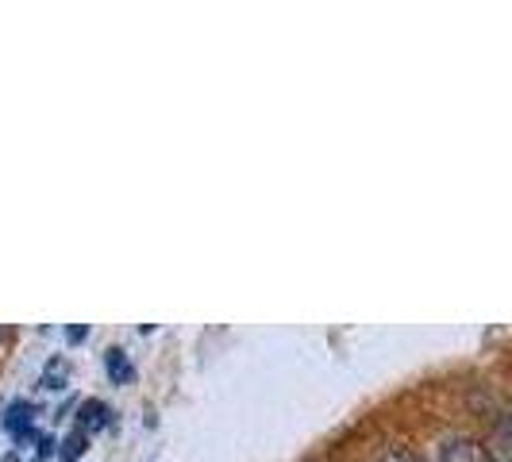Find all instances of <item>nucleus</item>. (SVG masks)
Listing matches in <instances>:
<instances>
[{"instance_id":"f257e3e1","label":"nucleus","mask_w":512,"mask_h":462,"mask_svg":"<svg viewBox=\"0 0 512 462\" xmlns=\"http://www.w3.org/2000/svg\"><path fill=\"white\" fill-rule=\"evenodd\" d=\"M439 462H493V455H489L482 443L459 436V439H447L439 447Z\"/></svg>"},{"instance_id":"f03ea898","label":"nucleus","mask_w":512,"mask_h":462,"mask_svg":"<svg viewBox=\"0 0 512 462\" xmlns=\"http://www.w3.org/2000/svg\"><path fill=\"white\" fill-rule=\"evenodd\" d=\"M104 362H108V378H112L116 385H124V382H131V378H135V370H131L128 355H124L120 347H108Z\"/></svg>"},{"instance_id":"7ed1b4c3","label":"nucleus","mask_w":512,"mask_h":462,"mask_svg":"<svg viewBox=\"0 0 512 462\" xmlns=\"http://www.w3.org/2000/svg\"><path fill=\"white\" fill-rule=\"evenodd\" d=\"M31 405H27V401H16V405H12V409H8V420H4V428H8V432H12V436L16 439H27V424H31Z\"/></svg>"},{"instance_id":"20e7f679","label":"nucleus","mask_w":512,"mask_h":462,"mask_svg":"<svg viewBox=\"0 0 512 462\" xmlns=\"http://www.w3.org/2000/svg\"><path fill=\"white\" fill-rule=\"evenodd\" d=\"M101 424H108V405L85 401V405H81V428H85V432H97Z\"/></svg>"},{"instance_id":"39448f33","label":"nucleus","mask_w":512,"mask_h":462,"mask_svg":"<svg viewBox=\"0 0 512 462\" xmlns=\"http://www.w3.org/2000/svg\"><path fill=\"white\" fill-rule=\"evenodd\" d=\"M66 378H70V362L51 359L43 370V389H66Z\"/></svg>"},{"instance_id":"423d86ee","label":"nucleus","mask_w":512,"mask_h":462,"mask_svg":"<svg viewBox=\"0 0 512 462\" xmlns=\"http://www.w3.org/2000/svg\"><path fill=\"white\" fill-rule=\"evenodd\" d=\"M85 443H89V432H85V428L70 432V436H66V443H62V455H58V459H62V462H74L77 455L85 451Z\"/></svg>"},{"instance_id":"0eeeda50","label":"nucleus","mask_w":512,"mask_h":462,"mask_svg":"<svg viewBox=\"0 0 512 462\" xmlns=\"http://www.w3.org/2000/svg\"><path fill=\"white\" fill-rule=\"evenodd\" d=\"M374 462H420L412 451H405V447H389V451H382Z\"/></svg>"},{"instance_id":"6e6552de","label":"nucleus","mask_w":512,"mask_h":462,"mask_svg":"<svg viewBox=\"0 0 512 462\" xmlns=\"http://www.w3.org/2000/svg\"><path fill=\"white\" fill-rule=\"evenodd\" d=\"M501 439H505V447L512 451V412L505 416V420H501Z\"/></svg>"},{"instance_id":"1a4fd4ad","label":"nucleus","mask_w":512,"mask_h":462,"mask_svg":"<svg viewBox=\"0 0 512 462\" xmlns=\"http://www.w3.org/2000/svg\"><path fill=\"white\" fill-rule=\"evenodd\" d=\"M66 339H70V343H81V339H85V328H81V324H77V328H70V332H66Z\"/></svg>"},{"instance_id":"9d476101","label":"nucleus","mask_w":512,"mask_h":462,"mask_svg":"<svg viewBox=\"0 0 512 462\" xmlns=\"http://www.w3.org/2000/svg\"><path fill=\"white\" fill-rule=\"evenodd\" d=\"M4 462H16V455H8V459H4Z\"/></svg>"}]
</instances>
